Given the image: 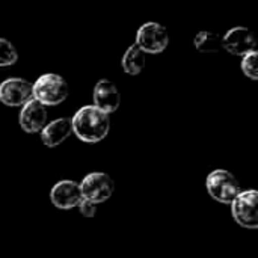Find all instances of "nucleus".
I'll return each mask as SVG.
<instances>
[{
  "label": "nucleus",
  "mask_w": 258,
  "mask_h": 258,
  "mask_svg": "<svg viewBox=\"0 0 258 258\" xmlns=\"http://www.w3.org/2000/svg\"><path fill=\"white\" fill-rule=\"evenodd\" d=\"M73 135L82 142L97 144L107 138L110 132V115L94 104L80 107L71 118Z\"/></svg>",
  "instance_id": "1"
},
{
  "label": "nucleus",
  "mask_w": 258,
  "mask_h": 258,
  "mask_svg": "<svg viewBox=\"0 0 258 258\" xmlns=\"http://www.w3.org/2000/svg\"><path fill=\"white\" fill-rule=\"evenodd\" d=\"M32 92L36 101L48 107L63 103L70 95V86L62 76L45 73L32 83Z\"/></svg>",
  "instance_id": "2"
},
{
  "label": "nucleus",
  "mask_w": 258,
  "mask_h": 258,
  "mask_svg": "<svg viewBox=\"0 0 258 258\" xmlns=\"http://www.w3.org/2000/svg\"><path fill=\"white\" fill-rule=\"evenodd\" d=\"M206 189L215 201L227 206H230L233 200L242 192L239 180L227 169L212 171L206 178Z\"/></svg>",
  "instance_id": "3"
},
{
  "label": "nucleus",
  "mask_w": 258,
  "mask_h": 258,
  "mask_svg": "<svg viewBox=\"0 0 258 258\" xmlns=\"http://www.w3.org/2000/svg\"><path fill=\"white\" fill-rule=\"evenodd\" d=\"M79 186L82 198L97 206L110 200L115 192V181L106 172H89L83 177Z\"/></svg>",
  "instance_id": "4"
},
{
  "label": "nucleus",
  "mask_w": 258,
  "mask_h": 258,
  "mask_svg": "<svg viewBox=\"0 0 258 258\" xmlns=\"http://www.w3.org/2000/svg\"><path fill=\"white\" fill-rule=\"evenodd\" d=\"M144 53L159 54L166 50L169 45V33L168 29L157 21L144 23L136 32L135 42Z\"/></svg>",
  "instance_id": "5"
},
{
  "label": "nucleus",
  "mask_w": 258,
  "mask_h": 258,
  "mask_svg": "<svg viewBox=\"0 0 258 258\" xmlns=\"http://www.w3.org/2000/svg\"><path fill=\"white\" fill-rule=\"evenodd\" d=\"M258 192L255 189L242 190L230 204L234 221L248 230L258 228Z\"/></svg>",
  "instance_id": "6"
},
{
  "label": "nucleus",
  "mask_w": 258,
  "mask_h": 258,
  "mask_svg": "<svg viewBox=\"0 0 258 258\" xmlns=\"http://www.w3.org/2000/svg\"><path fill=\"white\" fill-rule=\"evenodd\" d=\"M32 98V83L23 77H9L0 83V103L8 107H21Z\"/></svg>",
  "instance_id": "7"
},
{
  "label": "nucleus",
  "mask_w": 258,
  "mask_h": 258,
  "mask_svg": "<svg viewBox=\"0 0 258 258\" xmlns=\"http://www.w3.org/2000/svg\"><path fill=\"white\" fill-rule=\"evenodd\" d=\"M222 48L234 56H245L257 50V39L251 29L236 26L222 36Z\"/></svg>",
  "instance_id": "8"
},
{
  "label": "nucleus",
  "mask_w": 258,
  "mask_h": 258,
  "mask_svg": "<svg viewBox=\"0 0 258 258\" xmlns=\"http://www.w3.org/2000/svg\"><path fill=\"white\" fill-rule=\"evenodd\" d=\"M18 122L23 132L29 135L39 133L45 124L48 122V112L44 104L36 101L35 98L29 100L26 104L21 106L20 115H18Z\"/></svg>",
  "instance_id": "9"
},
{
  "label": "nucleus",
  "mask_w": 258,
  "mask_h": 258,
  "mask_svg": "<svg viewBox=\"0 0 258 258\" xmlns=\"http://www.w3.org/2000/svg\"><path fill=\"white\" fill-rule=\"evenodd\" d=\"M82 200L80 186L74 180H60L50 190V201L59 210H73Z\"/></svg>",
  "instance_id": "10"
},
{
  "label": "nucleus",
  "mask_w": 258,
  "mask_h": 258,
  "mask_svg": "<svg viewBox=\"0 0 258 258\" xmlns=\"http://www.w3.org/2000/svg\"><path fill=\"white\" fill-rule=\"evenodd\" d=\"M94 106L106 113H115L121 106V94L118 86L109 80L101 79L94 88Z\"/></svg>",
  "instance_id": "11"
},
{
  "label": "nucleus",
  "mask_w": 258,
  "mask_h": 258,
  "mask_svg": "<svg viewBox=\"0 0 258 258\" xmlns=\"http://www.w3.org/2000/svg\"><path fill=\"white\" fill-rule=\"evenodd\" d=\"M39 133H41V142L47 148H56L62 145L73 135L71 118L53 119L51 122H47Z\"/></svg>",
  "instance_id": "12"
},
{
  "label": "nucleus",
  "mask_w": 258,
  "mask_h": 258,
  "mask_svg": "<svg viewBox=\"0 0 258 258\" xmlns=\"http://www.w3.org/2000/svg\"><path fill=\"white\" fill-rule=\"evenodd\" d=\"M147 65V53H144L136 44L130 45L125 53L122 54L121 59V67L124 70V73L130 74V76H138L144 71Z\"/></svg>",
  "instance_id": "13"
},
{
  "label": "nucleus",
  "mask_w": 258,
  "mask_h": 258,
  "mask_svg": "<svg viewBox=\"0 0 258 258\" xmlns=\"http://www.w3.org/2000/svg\"><path fill=\"white\" fill-rule=\"evenodd\" d=\"M194 45L201 53H218L222 48V35L210 30H201L195 35Z\"/></svg>",
  "instance_id": "14"
},
{
  "label": "nucleus",
  "mask_w": 258,
  "mask_h": 258,
  "mask_svg": "<svg viewBox=\"0 0 258 258\" xmlns=\"http://www.w3.org/2000/svg\"><path fill=\"white\" fill-rule=\"evenodd\" d=\"M17 60L18 51L15 45L6 38H0V67H11L17 63Z\"/></svg>",
  "instance_id": "15"
},
{
  "label": "nucleus",
  "mask_w": 258,
  "mask_h": 258,
  "mask_svg": "<svg viewBox=\"0 0 258 258\" xmlns=\"http://www.w3.org/2000/svg\"><path fill=\"white\" fill-rule=\"evenodd\" d=\"M242 73L249 77L251 80H257L258 79V53L251 51L245 56H242V63H240Z\"/></svg>",
  "instance_id": "16"
},
{
  "label": "nucleus",
  "mask_w": 258,
  "mask_h": 258,
  "mask_svg": "<svg viewBox=\"0 0 258 258\" xmlns=\"http://www.w3.org/2000/svg\"><path fill=\"white\" fill-rule=\"evenodd\" d=\"M77 209H79L80 215L85 216V218H94L97 215V204H94V203H91L88 200H82L79 203Z\"/></svg>",
  "instance_id": "17"
}]
</instances>
